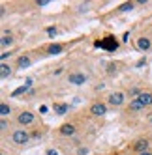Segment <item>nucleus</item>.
<instances>
[{
    "label": "nucleus",
    "mask_w": 152,
    "mask_h": 155,
    "mask_svg": "<svg viewBox=\"0 0 152 155\" xmlns=\"http://www.w3.org/2000/svg\"><path fill=\"white\" fill-rule=\"evenodd\" d=\"M9 142L13 144V146H26V144L30 142L32 135L28 129H21V127H15L13 131H9Z\"/></svg>",
    "instance_id": "obj_1"
},
{
    "label": "nucleus",
    "mask_w": 152,
    "mask_h": 155,
    "mask_svg": "<svg viewBox=\"0 0 152 155\" xmlns=\"http://www.w3.org/2000/svg\"><path fill=\"white\" fill-rule=\"evenodd\" d=\"M38 121V116L32 112V110H21L15 116V125L21 127V129H26V127H32Z\"/></svg>",
    "instance_id": "obj_2"
},
{
    "label": "nucleus",
    "mask_w": 152,
    "mask_h": 155,
    "mask_svg": "<svg viewBox=\"0 0 152 155\" xmlns=\"http://www.w3.org/2000/svg\"><path fill=\"white\" fill-rule=\"evenodd\" d=\"M150 144H152V140L148 137H139V138H135L132 144H130V151H132L133 155L145 153V151L150 150Z\"/></svg>",
    "instance_id": "obj_3"
},
{
    "label": "nucleus",
    "mask_w": 152,
    "mask_h": 155,
    "mask_svg": "<svg viewBox=\"0 0 152 155\" xmlns=\"http://www.w3.org/2000/svg\"><path fill=\"white\" fill-rule=\"evenodd\" d=\"M107 110H109V105H107L105 101H92L90 107H88V112L94 116V118H103L107 114Z\"/></svg>",
    "instance_id": "obj_4"
},
{
    "label": "nucleus",
    "mask_w": 152,
    "mask_h": 155,
    "mask_svg": "<svg viewBox=\"0 0 152 155\" xmlns=\"http://www.w3.org/2000/svg\"><path fill=\"white\" fill-rule=\"evenodd\" d=\"M66 81L71 86H83V84L88 82V75H86L85 71H71V73H68Z\"/></svg>",
    "instance_id": "obj_5"
},
{
    "label": "nucleus",
    "mask_w": 152,
    "mask_h": 155,
    "mask_svg": "<svg viewBox=\"0 0 152 155\" xmlns=\"http://www.w3.org/2000/svg\"><path fill=\"white\" fill-rule=\"evenodd\" d=\"M58 137L62 138H70V137H75L77 135V124L75 121H64V124L58 127Z\"/></svg>",
    "instance_id": "obj_6"
},
{
    "label": "nucleus",
    "mask_w": 152,
    "mask_h": 155,
    "mask_svg": "<svg viewBox=\"0 0 152 155\" xmlns=\"http://www.w3.org/2000/svg\"><path fill=\"white\" fill-rule=\"evenodd\" d=\"M124 101H126V94L124 92H111L105 99V103L109 107H122Z\"/></svg>",
    "instance_id": "obj_7"
},
{
    "label": "nucleus",
    "mask_w": 152,
    "mask_h": 155,
    "mask_svg": "<svg viewBox=\"0 0 152 155\" xmlns=\"http://www.w3.org/2000/svg\"><path fill=\"white\" fill-rule=\"evenodd\" d=\"M94 45L98 47V49H107V51H116L118 49V41H116V38L115 36H107V38H103V39H100V41H96Z\"/></svg>",
    "instance_id": "obj_8"
},
{
    "label": "nucleus",
    "mask_w": 152,
    "mask_h": 155,
    "mask_svg": "<svg viewBox=\"0 0 152 155\" xmlns=\"http://www.w3.org/2000/svg\"><path fill=\"white\" fill-rule=\"evenodd\" d=\"M145 105L139 101V99H132V101L128 103V107H126V112L128 114H141V112H145Z\"/></svg>",
    "instance_id": "obj_9"
},
{
    "label": "nucleus",
    "mask_w": 152,
    "mask_h": 155,
    "mask_svg": "<svg viewBox=\"0 0 152 155\" xmlns=\"http://www.w3.org/2000/svg\"><path fill=\"white\" fill-rule=\"evenodd\" d=\"M32 64H34V60H32V56L28 52L21 54V56H17V60H15V69H26V68H30Z\"/></svg>",
    "instance_id": "obj_10"
},
{
    "label": "nucleus",
    "mask_w": 152,
    "mask_h": 155,
    "mask_svg": "<svg viewBox=\"0 0 152 155\" xmlns=\"http://www.w3.org/2000/svg\"><path fill=\"white\" fill-rule=\"evenodd\" d=\"M135 47H137L139 51L147 52V51H150V49H152V39H150L148 36H139V38H137V41H135Z\"/></svg>",
    "instance_id": "obj_11"
},
{
    "label": "nucleus",
    "mask_w": 152,
    "mask_h": 155,
    "mask_svg": "<svg viewBox=\"0 0 152 155\" xmlns=\"http://www.w3.org/2000/svg\"><path fill=\"white\" fill-rule=\"evenodd\" d=\"M13 73H15V68L13 65H9L8 62H2L0 64V79H12L13 77Z\"/></svg>",
    "instance_id": "obj_12"
},
{
    "label": "nucleus",
    "mask_w": 152,
    "mask_h": 155,
    "mask_svg": "<svg viewBox=\"0 0 152 155\" xmlns=\"http://www.w3.org/2000/svg\"><path fill=\"white\" fill-rule=\"evenodd\" d=\"M13 43H15L13 34H2V38H0V47H2V49H9V47H13Z\"/></svg>",
    "instance_id": "obj_13"
},
{
    "label": "nucleus",
    "mask_w": 152,
    "mask_h": 155,
    "mask_svg": "<svg viewBox=\"0 0 152 155\" xmlns=\"http://www.w3.org/2000/svg\"><path fill=\"white\" fill-rule=\"evenodd\" d=\"M12 112H13V107L12 105H8L6 101L0 103V118H2V120H8V116L12 114Z\"/></svg>",
    "instance_id": "obj_14"
},
{
    "label": "nucleus",
    "mask_w": 152,
    "mask_h": 155,
    "mask_svg": "<svg viewBox=\"0 0 152 155\" xmlns=\"http://www.w3.org/2000/svg\"><path fill=\"white\" fill-rule=\"evenodd\" d=\"M62 51H64L62 43H51V45L45 47V54H60Z\"/></svg>",
    "instance_id": "obj_15"
},
{
    "label": "nucleus",
    "mask_w": 152,
    "mask_h": 155,
    "mask_svg": "<svg viewBox=\"0 0 152 155\" xmlns=\"http://www.w3.org/2000/svg\"><path fill=\"white\" fill-rule=\"evenodd\" d=\"M139 101L143 103L147 108H150V107H152V92H148V90H143V94L139 95Z\"/></svg>",
    "instance_id": "obj_16"
},
{
    "label": "nucleus",
    "mask_w": 152,
    "mask_h": 155,
    "mask_svg": "<svg viewBox=\"0 0 152 155\" xmlns=\"http://www.w3.org/2000/svg\"><path fill=\"white\" fill-rule=\"evenodd\" d=\"M53 107H55V114H58V116H64L70 110V105L68 103H55Z\"/></svg>",
    "instance_id": "obj_17"
},
{
    "label": "nucleus",
    "mask_w": 152,
    "mask_h": 155,
    "mask_svg": "<svg viewBox=\"0 0 152 155\" xmlns=\"http://www.w3.org/2000/svg\"><path fill=\"white\" fill-rule=\"evenodd\" d=\"M133 8H135L133 2H124V4H120V6L116 8V12H118V13H124V12H132Z\"/></svg>",
    "instance_id": "obj_18"
},
{
    "label": "nucleus",
    "mask_w": 152,
    "mask_h": 155,
    "mask_svg": "<svg viewBox=\"0 0 152 155\" xmlns=\"http://www.w3.org/2000/svg\"><path fill=\"white\" fill-rule=\"evenodd\" d=\"M141 94H143V88H139V86H132V88L128 90V95L133 97V99H139Z\"/></svg>",
    "instance_id": "obj_19"
},
{
    "label": "nucleus",
    "mask_w": 152,
    "mask_h": 155,
    "mask_svg": "<svg viewBox=\"0 0 152 155\" xmlns=\"http://www.w3.org/2000/svg\"><path fill=\"white\" fill-rule=\"evenodd\" d=\"M105 71L107 73H116L118 71V64H115V62H107V65H105Z\"/></svg>",
    "instance_id": "obj_20"
},
{
    "label": "nucleus",
    "mask_w": 152,
    "mask_h": 155,
    "mask_svg": "<svg viewBox=\"0 0 152 155\" xmlns=\"http://www.w3.org/2000/svg\"><path fill=\"white\" fill-rule=\"evenodd\" d=\"M88 153H90L88 146H79L77 150H75V155H88Z\"/></svg>",
    "instance_id": "obj_21"
},
{
    "label": "nucleus",
    "mask_w": 152,
    "mask_h": 155,
    "mask_svg": "<svg viewBox=\"0 0 152 155\" xmlns=\"http://www.w3.org/2000/svg\"><path fill=\"white\" fill-rule=\"evenodd\" d=\"M57 32H58L57 26H47V28H45V34H47V36H55Z\"/></svg>",
    "instance_id": "obj_22"
},
{
    "label": "nucleus",
    "mask_w": 152,
    "mask_h": 155,
    "mask_svg": "<svg viewBox=\"0 0 152 155\" xmlns=\"http://www.w3.org/2000/svg\"><path fill=\"white\" fill-rule=\"evenodd\" d=\"M26 90H28L26 86H19V88H17V90H15L12 95H13V97H15V95H21V94H23V92H26Z\"/></svg>",
    "instance_id": "obj_23"
},
{
    "label": "nucleus",
    "mask_w": 152,
    "mask_h": 155,
    "mask_svg": "<svg viewBox=\"0 0 152 155\" xmlns=\"http://www.w3.org/2000/svg\"><path fill=\"white\" fill-rule=\"evenodd\" d=\"M0 129H2V133L6 135V131H8V120H0Z\"/></svg>",
    "instance_id": "obj_24"
},
{
    "label": "nucleus",
    "mask_w": 152,
    "mask_h": 155,
    "mask_svg": "<svg viewBox=\"0 0 152 155\" xmlns=\"http://www.w3.org/2000/svg\"><path fill=\"white\" fill-rule=\"evenodd\" d=\"M145 121H147L148 125H152V110H148V112L145 114Z\"/></svg>",
    "instance_id": "obj_25"
},
{
    "label": "nucleus",
    "mask_w": 152,
    "mask_h": 155,
    "mask_svg": "<svg viewBox=\"0 0 152 155\" xmlns=\"http://www.w3.org/2000/svg\"><path fill=\"white\" fill-rule=\"evenodd\" d=\"M8 56H12V51H9V52H4V54H2V62H6V60H8Z\"/></svg>",
    "instance_id": "obj_26"
},
{
    "label": "nucleus",
    "mask_w": 152,
    "mask_h": 155,
    "mask_svg": "<svg viewBox=\"0 0 152 155\" xmlns=\"http://www.w3.org/2000/svg\"><path fill=\"white\" fill-rule=\"evenodd\" d=\"M139 155H152V150H148V151H145V153H139Z\"/></svg>",
    "instance_id": "obj_27"
},
{
    "label": "nucleus",
    "mask_w": 152,
    "mask_h": 155,
    "mask_svg": "<svg viewBox=\"0 0 152 155\" xmlns=\"http://www.w3.org/2000/svg\"><path fill=\"white\" fill-rule=\"evenodd\" d=\"M109 155H120V153H118V151H113V153H109Z\"/></svg>",
    "instance_id": "obj_28"
}]
</instances>
